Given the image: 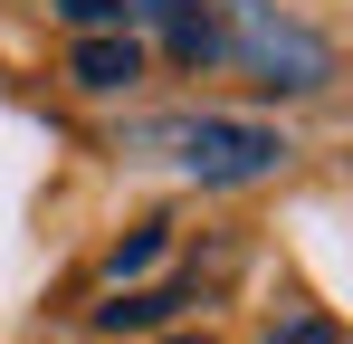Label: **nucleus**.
I'll return each instance as SVG.
<instances>
[{"label":"nucleus","mask_w":353,"mask_h":344,"mask_svg":"<svg viewBox=\"0 0 353 344\" xmlns=\"http://www.w3.org/2000/svg\"><path fill=\"white\" fill-rule=\"evenodd\" d=\"M268 344H344L334 316H287V325H268Z\"/></svg>","instance_id":"nucleus-6"},{"label":"nucleus","mask_w":353,"mask_h":344,"mask_svg":"<svg viewBox=\"0 0 353 344\" xmlns=\"http://www.w3.org/2000/svg\"><path fill=\"white\" fill-rule=\"evenodd\" d=\"M67 77H77L86 96H115V86L143 77V48H134V39H77V48H67Z\"/></svg>","instance_id":"nucleus-4"},{"label":"nucleus","mask_w":353,"mask_h":344,"mask_svg":"<svg viewBox=\"0 0 353 344\" xmlns=\"http://www.w3.org/2000/svg\"><path fill=\"white\" fill-rule=\"evenodd\" d=\"M153 258H163V229H134V239L115 249V278H134V268H153Z\"/></svg>","instance_id":"nucleus-7"},{"label":"nucleus","mask_w":353,"mask_h":344,"mask_svg":"<svg viewBox=\"0 0 353 344\" xmlns=\"http://www.w3.org/2000/svg\"><path fill=\"white\" fill-rule=\"evenodd\" d=\"M181 344H210V335H181Z\"/></svg>","instance_id":"nucleus-8"},{"label":"nucleus","mask_w":353,"mask_h":344,"mask_svg":"<svg viewBox=\"0 0 353 344\" xmlns=\"http://www.w3.org/2000/svg\"><path fill=\"white\" fill-rule=\"evenodd\" d=\"M153 29H163V48L181 67H210L220 57V19H210V0H153Z\"/></svg>","instance_id":"nucleus-3"},{"label":"nucleus","mask_w":353,"mask_h":344,"mask_svg":"<svg viewBox=\"0 0 353 344\" xmlns=\"http://www.w3.org/2000/svg\"><path fill=\"white\" fill-rule=\"evenodd\" d=\"M220 48H230L258 86H277V96H315V86L334 77L325 29H305L287 0H220Z\"/></svg>","instance_id":"nucleus-1"},{"label":"nucleus","mask_w":353,"mask_h":344,"mask_svg":"<svg viewBox=\"0 0 353 344\" xmlns=\"http://www.w3.org/2000/svg\"><path fill=\"white\" fill-rule=\"evenodd\" d=\"M134 144H172L191 182L230 191V182H268L287 163V134L277 124H248V115H172V124H143Z\"/></svg>","instance_id":"nucleus-2"},{"label":"nucleus","mask_w":353,"mask_h":344,"mask_svg":"<svg viewBox=\"0 0 353 344\" xmlns=\"http://www.w3.org/2000/svg\"><path fill=\"white\" fill-rule=\"evenodd\" d=\"M67 29L77 39H134V29H153V0H58Z\"/></svg>","instance_id":"nucleus-5"}]
</instances>
